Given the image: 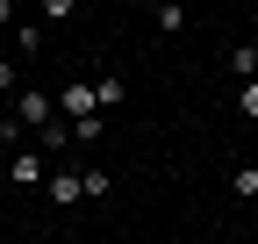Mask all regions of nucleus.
I'll return each mask as SVG.
<instances>
[{
    "label": "nucleus",
    "mask_w": 258,
    "mask_h": 244,
    "mask_svg": "<svg viewBox=\"0 0 258 244\" xmlns=\"http://www.w3.org/2000/svg\"><path fill=\"white\" fill-rule=\"evenodd\" d=\"M8 22H15V8H8V0H0V29H8Z\"/></svg>",
    "instance_id": "obj_11"
},
{
    "label": "nucleus",
    "mask_w": 258,
    "mask_h": 244,
    "mask_svg": "<svg viewBox=\"0 0 258 244\" xmlns=\"http://www.w3.org/2000/svg\"><path fill=\"white\" fill-rule=\"evenodd\" d=\"M57 115H64V130L101 115V101H93V79H72V86H64V94H57Z\"/></svg>",
    "instance_id": "obj_1"
},
{
    "label": "nucleus",
    "mask_w": 258,
    "mask_h": 244,
    "mask_svg": "<svg viewBox=\"0 0 258 244\" xmlns=\"http://www.w3.org/2000/svg\"><path fill=\"white\" fill-rule=\"evenodd\" d=\"M93 101H101V115L122 108V79H93Z\"/></svg>",
    "instance_id": "obj_6"
},
{
    "label": "nucleus",
    "mask_w": 258,
    "mask_h": 244,
    "mask_svg": "<svg viewBox=\"0 0 258 244\" xmlns=\"http://www.w3.org/2000/svg\"><path fill=\"white\" fill-rule=\"evenodd\" d=\"M237 194H251V201H258V165H237Z\"/></svg>",
    "instance_id": "obj_10"
},
{
    "label": "nucleus",
    "mask_w": 258,
    "mask_h": 244,
    "mask_svg": "<svg viewBox=\"0 0 258 244\" xmlns=\"http://www.w3.org/2000/svg\"><path fill=\"white\" fill-rule=\"evenodd\" d=\"M8 172H15V187H43V179H50V172H43V151H15Z\"/></svg>",
    "instance_id": "obj_3"
},
{
    "label": "nucleus",
    "mask_w": 258,
    "mask_h": 244,
    "mask_svg": "<svg viewBox=\"0 0 258 244\" xmlns=\"http://www.w3.org/2000/svg\"><path fill=\"white\" fill-rule=\"evenodd\" d=\"M230 72H237V79H258V43H237V50H230Z\"/></svg>",
    "instance_id": "obj_4"
},
{
    "label": "nucleus",
    "mask_w": 258,
    "mask_h": 244,
    "mask_svg": "<svg viewBox=\"0 0 258 244\" xmlns=\"http://www.w3.org/2000/svg\"><path fill=\"white\" fill-rule=\"evenodd\" d=\"M79 194H86V201H93V194H108V172H101V165H86V172H79Z\"/></svg>",
    "instance_id": "obj_8"
},
{
    "label": "nucleus",
    "mask_w": 258,
    "mask_h": 244,
    "mask_svg": "<svg viewBox=\"0 0 258 244\" xmlns=\"http://www.w3.org/2000/svg\"><path fill=\"white\" fill-rule=\"evenodd\" d=\"M43 201H50V208H72V201H86V194H79V172H50V179H43Z\"/></svg>",
    "instance_id": "obj_2"
},
{
    "label": "nucleus",
    "mask_w": 258,
    "mask_h": 244,
    "mask_svg": "<svg viewBox=\"0 0 258 244\" xmlns=\"http://www.w3.org/2000/svg\"><path fill=\"white\" fill-rule=\"evenodd\" d=\"M15 50L36 57V50H43V29H36V22H15Z\"/></svg>",
    "instance_id": "obj_5"
},
{
    "label": "nucleus",
    "mask_w": 258,
    "mask_h": 244,
    "mask_svg": "<svg viewBox=\"0 0 258 244\" xmlns=\"http://www.w3.org/2000/svg\"><path fill=\"white\" fill-rule=\"evenodd\" d=\"M151 22L165 29V36H179V29H186V8H172V0H165V8H151Z\"/></svg>",
    "instance_id": "obj_7"
},
{
    "label": "nucleus",
    "mask_w": 258,
    "mask_h": 244,
    "mask_svg": "<svg viewBox=\"0 0 258 244\" xmlns=\"http://www.w3.org/2000/svg\"><path fill=\"white\" fill-rule=\"evenodd\" d=\"M237 108H244V122H258V79H244V86H237Z\"/></svg>",
    "instance_id": "obj_9"
}]
</instances>
